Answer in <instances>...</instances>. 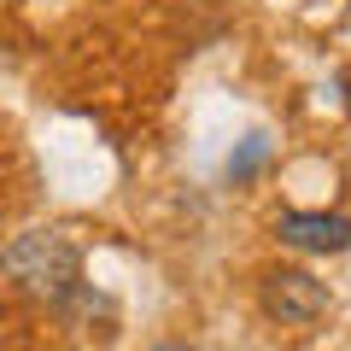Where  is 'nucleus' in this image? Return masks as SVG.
<instances>
[{"label":"nucleus","instance_id":"obj_1","mask_svg":"<svg viewBox=\"0 0 351 351\" xmlns=\"http://www.w3.org/2000/svg\"><path fill=\"white\" fill-rule=\"evenodd\" d=\"M0 269H6V281H18L29 299H47L53 311H71L76 293L88 287L82 281V252H76V240L59 234V228H24L18 240H6Z\"/></svg>","mask_w":351,"mask_h":351},{"label":"nucleus","instance_id":"obj_2","mask_svg":"<svg viewBox=\"0 0 351 351\" xmlns=\"http://www.w3.org/2000/svg\"><path fill=\"white\" fill-rule=\"evenodd\" d=\"M263 299V316L269 322H287V328H311L328 316V304H334V293H328V281H316L311 269H269L258 287Z\"/></svg>","mask_w":351,"mask_h":351},{"label":"nucleus","instance_id":"obj_3","mask_svg":"<svg viewBox=\"0 0 351 351\" xmlns=\"http://www.w3.org/2000/svg\"><path fill=\"white\" fill-rule=\"evenodd\" d=\"M276 234L293 252H346L351 246V217H339V211H281Z\"/></svg>","mask_w":351,"mask_h":351},{"label":"nucleus","instance_id":"obj_4","mask_svg":"<svg viewBox=\"0 0 351 351\" xmlns=\"http://www.w3.org/2000/svg\"><path fill=\"white\" fill-rule=\"evenodd\" d=\"M263 164H269V135H246V141H240V152L228 158V182H252Z\"/></svg>","mask_w":351,"mask_h":351}]
</instances>
